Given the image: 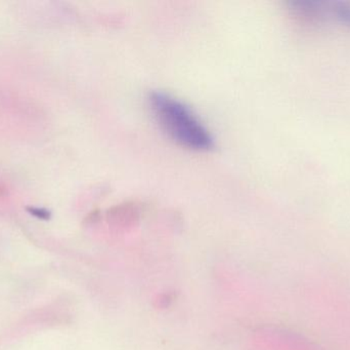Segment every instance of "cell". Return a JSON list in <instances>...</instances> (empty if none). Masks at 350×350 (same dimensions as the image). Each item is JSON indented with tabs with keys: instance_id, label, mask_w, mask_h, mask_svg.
I'll return each mask as SVG.
<instances>
[{
	"instance_id": "1",
	"label": "cell",
	"mask_w": 350,
	"mask_h": 350,
	"mask_svg": "<svg viewBox=\"0 0 350 350\" xmlns=\"http://www.w3.org/2000/svg\"><path fill=\"white\" fill-rule=\"evenodd\" d=\"M149 104L161 129L183 147L207 151L214 146L213 138L197 115L174 97L153 92Z\"/></svg>"
}]
</instances>
